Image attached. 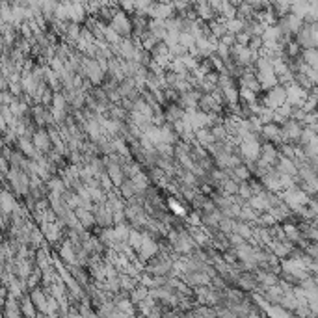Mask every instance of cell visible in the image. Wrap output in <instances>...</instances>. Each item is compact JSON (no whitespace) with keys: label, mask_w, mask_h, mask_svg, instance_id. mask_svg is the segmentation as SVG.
<instances>
[{"label":"cell","mask_w":318,"mask_h":318,"mask_svg":"<svg viewBox=\"0 0 318 318\" xmlns=\"http://www.w3.org/2000/svg\"><path fill=\"white\" fill-rule=\"evenodd\" d=\"M259 103H261L262 106H266V108H270V110H277V108H281L283 104L289 103V97H287V88H285V86H281V84H277L275 88L268 90V91H262Z\"/></svg>","instance_id":"cell-1"},{"label":"cell","mask_w":318,"mask_h":318,"mask_svg":"<svg viewBox=\"0 0 318 318\" xmlns=\"http://www.w3.org/2000/svg\"><path fill=\"white\" fill-rule=\"evenodd\" d=\"M110 28L115 30L121 39H131L132 38V21H131V15L129 13H125L117 8V13H115V17H114L112 24H110Z\"/></svg>","instance_id":"cell-2"},{"label":"cell","mask_w":318,"mask_h":318,"mask_svg":"<svg viewBox=\"0 0 318 318\" xmlns=\"http://www.w3.org/2000/svg\"><path fill=\"white\" fill-rule=\"evenodd\" d=\"M93 214H95V224H97L99 229H112V227H115V224H114V212L110 210V206L106 205V203L95 205Z\"/></svg>","instance_id":"cell-3"},{"label":"cell","mask_w":318,"mask_h":318,"mask_svg":"<svg viewBox=\"0 0 318 318\" xmlns=\"http://www.w3.org/2000/svg\"><path fill=\"white\" fill-rule=\"evenodd\" d=\"M159 253H160V244L143 234V244H141L140 251H138V261H140L141 264H147V262L153 261Z\"/></svg>","instance_id":"cell-4"},{"label":"cell","mask_w":318,"mask_h":318,"mask_svg":"<svg viewBox=\"0 0 318 318\" xmlns=\"http://www.w3.org/2000/svg\"><path fill=\"white\" fill-rule=\"evenodd\" d=\"M32 141H34L36 149H38L41 155H45V157L54 151V145H52V140H50V134H48V131L47 129H43V127H39L38 131H36Z\"/></svg>","instance_id":"cell-5"},{"label":"cell","mask_w":318,"mask_h":318,"mask_svg":"<svg viewBox=\"0 0 318 318\" xmlns=\"http://www.w3.org/2000/svg\"><path fill=\"white\" fill-rule=\"evenodd\" d=\"M281 129H283V136H285V140L289 141V143H299V138H301V132H303V125L298 123L296 119H289V121H285L281 125Z\"/></svg>","instance_id":"cell-6"},{"label":"cell","mask_w":318,"mask_h":318,"mask_svg":"<svg viewBox=\"0 0 318 318\" xmlns=\"http://www.w3.org/2000/svg\"><path fill=\"white\" fill-rule=\"evenodd\" d=\"M119 93H121L123 101H138L141 97V90L138 88L134 78H125L121 84H119Z\"/></svg>","instance_id":"cell-7"},{"label":"cell","mask_w":318,"mask_h":318,"mask_svg":"<svg viewBox=\"0 0 318 318\" xmlns=\"http://www.w3.org/2000/svg\"><path fill=\"white\" fill-rule=\"evenodd\" d=\"M236 289H240L242 292H257L259 281H257L255 272H240L236 279Z\"/></svg>","instance_id":"cell-8"},{"label":"cell","mask_w":318,"mask_h":318,"mask_svg":"<svg viewBox=\"0 0 318 318\" xmlns=\"http://www.w3.org/2000/svg\"><path fill=\"white\" fill-rule=\"evenodd\" d=\"M181 279L184 281L186 285H190L192 289L210 287V283H212V277L208 273H205V272H190V273H184Z\"/></svg>","instance_id":"cell-9"},{"label":"cell","mask_w":318,"mask_h":318,"mask_svg":"<svg viewBox=\"0 0 318 318\" xmlns=\"http://www.w3.org/2000/svg\"><path fill=\"white\" fill-rule=\"evenodd\" d=\"M164 115H166V121H168L169 125H177V123H182L184 115H186V110H184L179 103L166 104V106H164Z\"/></svg>","instance_id":"cell-10"},{"label":"cell","mask_w":318,"mask_h":318,"mask_svg":"<svg viewBox=\"0 0 318 318\" xmlns=\"http://www.w3.org/2000/svg\"><path fill=\"white\" fill-rule=\"evenodd\" d=\"M140 41H136L134 38L131 39H123L121 45H119V50H121V58L123 60H136L138 52H140Z\"/></svg>","instance_id":"cell-11"},{"label":"cell","mask_w":318,"mask_h":318,"mask_svg":"<svg viewBox=\"0 0 318 318\" xmlns=\"http://www.w3.org/2000/svg\"><path fill=\"white\" fill-rule=\"evenodd\" d=\"M275 171L279 173L281 177H298V166H296V162L290 159H283L279 157L277 160V164H275Z\"/></svg>","instance_id":"cell-12"},{"label":"cell","mask_w":318,"mask_h":318,"mask_svg":"<svg viewBox=\"0 0 318 318\" xmlns=\"http://www.w3.org/2000/svg\"><path fill=\"white\" fill-rule=\"evenodd\" d=\"M75 214L76 218H78V222L82 224V227H84L86 231H90L91 233V229L93 227H97V224H95V214L91 208H75Z\"/></svg>","instance_id":"cell-13"},{"label":"cell","mask_w":318,"mask_h":318,"mask_svg":"<svg viewBox=\"0 0 318 318\" xmlns=\"http://www.w3.org/2000/svg\"><path fill=\"white\" fill-rule=\"evenodd\" d=\"M69 272H71V275L75 277V281L82 287V289H86L88 285H91V273H90V270L88 268H84V266H69Z\"/></svg>","instance_id":"cell-14"},{"label":"cell","mask_w":318,"mask_h":318,"mask_svg":"<svg viewBox=\"0 0 318 318\" xmlns=\"http://www.w3.org/2000/svg\"><path fill=\"white\" fill-rule=\"evenodd\" d=\"M0 203H2V214H8V216H11L21 206L19 203H17V197L13 196L10 190H4V192H2Z\"/></svg>","instance_id":"cell-15"},{"label":"cell","mask_w":318,"mask_h":318,"mask_svg":"<svg viewBox=\"0 0 318 318\" xmlns=\"http://www.w3.org/2000/svg\"><path fill=\"white\" fill-rule=\"evenodd\" d=\"M30 298H32V301H34V305H36V309H38V313H47V307H48V294L45 292V289H36L30 292Z\"/></svg>","instance_id":"cell-16"},{"label":"cell","mask_w":318,"mask_h":318,"mask_svg":"<svg viewBox=\"0 0 318 318\" xmlns=\"http://www.w3.org/2000/svg\"><path fill=\"white\" fill-rule=\"evenodd\" d=\"M4 318H23L21 299L8 296V299L4 301Z\"/></svg>","instance_id":"cell-17"},{"label":"cell","mask_w":318,"mask_h":318,"mask_svg":"<svg viewBox=\"0 0 318 318\" xmlns=\"http://www.w3.org/2000/svg\"><path fill=\"white\" fill-rule=\"evenodd\" d=\"M60 259L66 262L67 266H76L78 264V257H76V251L75 248H73V244L66 240V244L62 246V250H60Z\"/></svg>","instance_id":"cell-18"},{"label":"cell","mask_w":318,"mask_h":318,"mask_svg":"<svg viewBox=\"0 0 318 318\" xmlns=\"http://www.w3.org/2000/svg\"><path fill=\"white\" fill-rule=\"evenodd\" d=\"M21 311H23V318H36L39 315L36 305H34V301L30 298V292L21 298Z\"/></svg>","instance_id":"cell-19"},{"label":"cell","mask_w":318,"mask_h":318,"mask_svg":"<svg viewBox=\"0 0 318 318\" xmlns=\"http://www.w3.org/2000/svg\"><path fill=\"white\" fill-rule=\"evenodd\" d=\"M117 190H119V194H121V197L125 199V201H129V199L136 197L138 194H141L140 190H138V186L134 184V181H132V179H127V181H125V182H123Z\"/></svg>","instance_id":"cell-20"},{"label":"cell","mask_w":318,"mask_h":318,"mask_svg":"<svg viewBox=\"0 0 318 318\" xmlns=\"http://www.w3.org/2000/svg\"><path fill=\"white\" fill-rule=\"evenodd\" d=\"M149 30H151V34H155L160 41H164V39H166V36H168V26H166V21L151 19Z\"/></svg>","instance_id":"cell-21"},{"label":"cell","mask_w":318,"mask_h":318,"mask_svg":"<svg viewBox=\"0 0 318 318\" xmlns=\"http://www.w3.org/2000/svg\"><path fill=\"white\" fill-rule=\"evenodd\" d=\"M196 141L201 145V147H210L212 143H216L214 140V134H212V131L210 129H199V131H196Z\"/></svg>","instance_id":"cell-22"},{"label":"cell","mask_w":318,"mask_h":318,"mask_svg":"<svg viewBox=\"0 0 318 318\" xmlns=\"http://www.w3.org/2000/svg\"><path fill=\"white\" fill-rule=\"evenodd\" d=\"M234 233L238 234V236H242L244 240L248 242V240H251V238H255V229H253L251 224H248V222H236V231Z\"/></svg>","instance_id":"cell-23"},{"label":"cell","mask_w":318,"mask_h":318,"mask_svg":"<svg viewBox=\"0 0 318 318\" xmlns=\"http://www.w3.org/2000/svg\"><path fill=\"white\" fill-rule=\"evenodd\" d=\"M220 192H224L225 196H238V190H240V182L236 181V179H227V181H224L222 184H220V188H218Z\"/></svg>","instance_id":"cell-24"},{"label":"cell","mask_w":318,"mask_h":318,"mask_svg":"<svg viewBox=\"0 0 318 318\" xmlns=\"http://www.w3.org/2000/svg\"><path fill=\"white\" fill-rule=\"evenodd\" d=\"M303 62H305V66H309L311 69H318V48H307V50H303Z\"/></svg>","instance_id":"cell-25"},{"label":"cell","mask_w":318,"mask_h":318,"mask_svg":"<svg viewBox=\"0 0 318 318\" xmlns=\"http://www.w3.org/2000/svg\"><path fill=\"white\" fill-rule=\"evenodd\" d=\"M225 26H227V32L233 34V36H238L240 32H244V26H246V21L242 19H231V21H225Z\"/></svg>","instance_id":"cell-26"},{"label":"cell","mask_w":318,"mask_h":318,"mask_svg":"<svg viewBox=\"0 0 318 318\" xmlns=\"http://www.w3.org/2000/svg\"><path fill=\"white\" fill-rule=\"evenodd\" d=\"M236 222L238 220H231V218H222V222H220V231L224 234H227V236H231V234H234V231H236Z\"/></svg>","instance_id":"cell-27"},{"label":"cell","mask_w":318,"mask_h":318,"mask_svg":"<svg viewBox=\"0 0 318 318\" xmlns=\"http://www.w3.org/2000/svg\"><path fill=\"white\" fill-rule=\"evenodd\" d=\"M141 244H143V233L136 231V229H132L131 236H129V246H131L134 251L138 253V251H140V248H141Z\"/></svg>","instance_id":"cell-28"},{"label":"cell","mask_w":318,"mask_h":318,"mask_svg":"<svg viewBox=\"0 0 318 318\" xmlns=\"http://www.w3.org/2000/svg\"><path fill=\"white\" fill-rule=\"evenodd\" d=\"M311 6H313V4H309V2H298V4H292V11H290V13L298 15L299 19H305V15L311 11Z\"/></svg>","instance_id":"cell-29"},{"label":"cell","mask_w":318,"mask_h":318,"mask_svg":"<svg viewBox=\"0 0 318 318\" xmlns=\"http://www.w3.org/2000/svg\"><path fill=\"white\" fill-rule=\"evenodd\" d=\"M257 224H259V227H264V229H272L273 225H277V220H275V218H273L270 212H266V214L259 216Z\"/></svg>","instance_id":"cell-30"},{"label":"cell","mask_w":318,"mask_h":318,"mask_svg":"<svg viewBox=\"0 0 318 318\" xmlns=\"http://www.w3.org/2000/svg\"><path fill=\"white\" fill-rule=\"evenodd\" d=\"M196 41H197V39L194 38L192 34H181V38H179V43L186 48L188 52H190L192 48H196Z\"/></svg>","instance_id":"cell-31"},{"label":"cell","mask_w":318,"mask_h":318,"mask_svg":"<svg viewBox=\"0 0 318 318\" xmlns=\"http://www.w3.org/2000/svg\"><path fill=\"white\" fill-rule=\"evenodd\" d=\"M121 41H123L121 36H119L115 30H112L110 26L106 28V43H108V45H121Z\"/></svg>","instance_id":"cell-32"},{"label":"cell","mask_w":318,"mask_h":318,"mask_svg":"<svg viewBox=\"0 0 318 318\" xmlns=\"http://www.w3.org/2000/svg\"><path fill=\"white\" fill-rule=\"evenodd\" d=\"M168 206L173 210V214L179 216V218H184V216H188V212L184 210V206L181 205V203H177L175 199H169L168 201Z\"/></svg>","instance_id":"cell-33"},{"label":"cell","mask_w":318,"mask_h":318,"mask_svg":"<svg viewBox=\"0 0 318 318\" xmlns=\"http://www.w3.org/2000/svg\"><path fill=\"white\" fill-rule=\"evenodd\" d=\"M238 196L242 197L244 201H250L251 197H255V196H253L251 186H250V182H242V184H240V190H238Z\"/></svg>","instance_id":"cell-34"},{"label":"cell","mask_w":318,"mask_h":318,"mask_svg":"<svg viewBox=\"0 0 318 318\" xmlns=\"http://www.w3.org/2000/svg\"><path fill=\"white\" fill-rule=\"evenodd\" d=\"M179 38H181V32H168V36H166V39H164V43H166L169 48H173L175 45H179Z\"/></svg>","instance_id":"cell-35"},{"label":"cell","mask_w":318,"mask_h":318,"mask_svg":"<svg viewBox=\"0 0 318 318\" xmlns=\"http://www.w3.org/2000/svg\"><path fill=\"white\" fill-rule=\"evenodd\" d=\"M218 43H222V45H225L227 48H233L234 45H236V36H233V34H225L224 38L220 39Z\"/></svg>","instance_id":"cell-36"},{"label":"cell","mask_w":318,"mask_h":318,"mask_svg":"<svg viewBox=\"0 0 318 318\" xmlns=\"http://www.w3.org/2000/svg\"><path fill=\"white\" fill-rule=\"evenodd\" d=\"M309 129H311V131H313V132H315V134L318 136V119H317V123H315L313 127H309Z\"/></svg>","instance_id":"cell-37"},{"label":"cell","mask_w":318,"mask_h":318,"mask_svg":"<svg viewBox=\"0 0 318 318\" xmlns=\"http://www.w3.org/2000/svg\"><path fill=\"white\" fill-rule=\"evenodd\" d=\"M248 318H262V317L259 315V313H251V315H250Z\"/></svg>","instance_id":"cell-38"}]
</instances>
